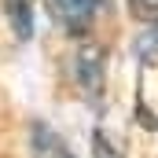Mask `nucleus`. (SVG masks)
<instances>
[{
  "label": "nucleus",
  "instance_id": "20e7f679",
  "mask_svg": "<svg viewBox=\"0 0 158 158\" xmlns=\"http://www.w3.org/2000/svg\"><path fill=\"white\" fill-rule=\"evenodd\" d=\"M30 155L33 158H74V151L66 147V140L44 125V121H33L30 125Z\"/></svg>",
  "mask_w": 158,
  "mask_h": 158
},
{
  "label": "nucleus",
  "instance_id": "0eeeda50",
  "mask_svg": "<svg viewBox=\"0 0 158 158\" xmlns=\"http://www.w3.org/2000/svg\"><path fill=\"white\" fill-rule=\"evenodd\" d=\"M92 158H125V155H121L118 143H110V136L103 129H96L92 132Z\"/></svg>",
  "mask_w": 158,
  "mask_h": 158
},
{
  "label": "nucleus",
  "instance_id": "423d86ee",
  "mask_svg": "<svg viewBox=\"0 0 158 158\" xmlns=\"http://www.w3.org/2000/svg\"><path fill=\"white\" fill-rule=\"evenodd\" d=\"M129 11L136 22L143 26H158V0H129Z\"/></svg>",
  "mask_w": 158,
  "mask_h": 158
},
{
  "label": "nucleus",
  "instance_id": "39448f33",
  "mask_svg": "<svg viewBox=\"0 0 158 158\" xmlns=\"http://www.w3.org/2000/svg\"><path fill=\"white\" fill-rule=\"evenodd\" d=\"M4 7H7V19H11L15 37L19 40L33 37V4L30 0H4Z\"/></svg>",
  "mask_w": 158,
  "mask_h": 158
},
{
  "label": "nucleus",
  "instance_id": "f257e3e1",
  "mask_svg": "<svg viewBox=\"0 0 158 158\" xmlns=\"http://www.w3.org/2000/svg\"><path fill=\"white\" fill-rule=\"evenodd\" d=\"M136 118L147 129H158V26H147V40L140 44Z\"/></svg>",
  "mask_w": 158,
  "mask_h": 158
},
{
  "label": "nucleus",
  "instance_id": "7ed1b4c3",
  "mask_svg": "<svg viewBox=\"0 0 158 158\" xmlns=\"http://www.w3.org/2000/svg\"><path fill=\"white\" fill-rule=\"evenodd\" d=\"M99 4L103 0H44L52 22L66 33H85L92 26V19L99 15Z\"/></svg>",
  "mask_w": 158,
  "mask_h": 158
},
{
  "label": "nucleus",
  "instance_id": "f03ea898",
  "mask_svg": "<svg viewBox=\"0 0 158 158\" xmlns=\"http://www.w3.org/2000/svg\"><path fill=\"white\" fill-rule=\"evenodd\" d=\"M103 74H107L103 48L99 44H81L77 55H74V81L92 103H99V96H103Z\"/></svg>",
  "mask_w": 158,
  "mask_h": 158
}]
</instances>
